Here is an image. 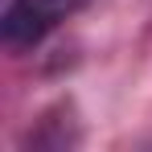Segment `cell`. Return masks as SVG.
Wrapping results in <instances>:
<instances>
[{
  "instance_id": "1",
  "label": "cell",
  "mask_w": 152,
  "mask_h": 152,
  "mask_svg": "<svg viewBox=\"0 0 152 152\" xmlns=\"http://www.w3.org/2000/svg\"><path fill=\"white\" fill-rule=\"evenodd\" d=\"M86 0H8L4 17H0V33L4 45L12 50H33L50 37L66 17H74Z\"/></svg>"
}]
</instances>
